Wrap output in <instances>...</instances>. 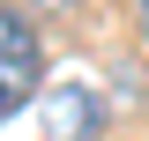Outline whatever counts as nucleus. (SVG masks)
I'll use <instances>...</instances> for the list:
<instances>
[{
  "label": "nucleus",
  "mask_w": 149,
  "mask_h": 141,
  "mask_svg": "<svg viewBox=\"0 0 149 141\" xmlns=\"http://www.w3.org/2000/svg\"><path fill=\"white\" fill-rule=\"evenodd\" d=\"M37 82H45V45H37L22 8H0V89H8V104H30Z\"/></svg>",
  "instance_id": "1"
},
{
  "label": "nucleus",
  "mask_w": 149,
  "mask_h": 141,
  "mask_svg": "<svg viewBox=\"0 0 149 141\" xmlns=\"http://www.w3.org/2000/svg\"><path fill=\"white\" fill-rule=\"evenodd\" d=\"M8 111H15V104H8V89H0V119H8Z\"/></svg>",
  "instance_id": "5"
},
{
  "label": "nucleus",
  "mask_w": 149,
  "mask_h": 141,
  "mask_svg": "<svg viewBox=\"0 0 149 141\" xmlns=\"http://www.w3.org/2000/svg\"><path fill=\"white\" fill-rule=\"evenodd\" d=\"M37 15H67V8H82V0H30Z\"/></svg>",
  "instance_id": "3"
},
{
  "label": "nucleus",
  "mask_w": 149,
  "mask_h": 141,
  "mask_svg": "<svg viewBox=\"0 0 149 141\" xmlns=\"http://www.w3.org/2000/svg\"><path fill=\"white\" fill-rule=\"evenodd\" d=\"M134 30H142V37H149V0H134Z\"/></svg>",
  "instance_id": "4"
},
{
  "label": "nucleus",
  "mask_w": 149,
  "mask_h": 141,
  "mask_svg": "<svg viewBox=\"0 0 149 141\" xmlns=\"http://www.w3.org/2000/svg\"><path fill=\"white\" fill-rule=\"evenodd\" d=\"M45 134L52 141H97L104 134V97H97L90 82H60L52 111H45Z\"/></svg>",
  "instance_id": "2"
}]
</instances>
